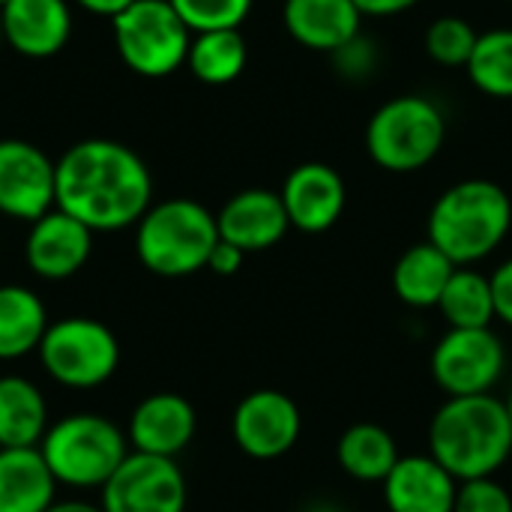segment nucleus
<instances>
[{
  "label": "nucleus",
  "mask_w": 512,
  "mask_h": 512,
  "mask_svg": "<svg viewBox=\"0 0 512 512\" xmlns=\"http://www.w3.org/2000/svg\"><path fill=\"white\" fill-rule=\"evenodd\" d=\"M489 279H492V294H495V315L512 327V258L504 261Z\"/></svg>",
  "instance_id": "2f4dec72"
},
{
  "label": "nucleus",
  "mask_w": 512,
  "mask_h": 512,
  "mask_svg": "<svg viewBox=\"0 0 512 512\" xmlns=\"http://www.w3.org/2000/svg\"><path fill=\"white\" fill-rule=\"evenodd\" d=\"M54 207V162L30 141H0V213L36 222Z\"/></svg>",
  "instance_id": "f8f14e48"
},
{
  "label": "nucleus",
  "mask_w": 512,
  "mask_h": 512,
  "mask_svg": "<svg viewBox=\"0 0 512 512\" xmlns=\"http://www.w3.org/2000/svg\"><path fill=\"white\" fill-rule=\"evenodd\" d=\"M282 204L291 228L303 234L330 231L348 204V189L342 174L327 162H303L297 165L282 186Z\"/></svg>",
  "instance_id": "ddd939ff"
},
{
  "label": "nucleus",
  "mask_w": 512,
  "mask_h": 512,
  "mask_svg": "<svg viewBox=\"0 0 512 512\" xmlns=\"http://www.w3.org/2000/svg\"><path fill=\"white\" fill-rule=\"evenodd\" d=\"M153 177L144 159L108 138L72 144L54 162V207L96 231H123L150 210Z\"/></svg>",
  "instance_id": "f257e3e1"
},
{
  "label": "nucleus",
  "mask_w": 512,
  "mask_h": 512,
  "mask_svg": "<svg viewBox=\"0 0 512 512\" xmlns=\"http://www.w3.org/2000/svg\"><path fill=\"white\" fill-rule=\"evenodd\" d=\"M48 312L39 294L21 285H0V360H21L39 351Z\"/></svg>",
  "instance_id": "b1692460"
},
{
  "label": "nucleus",
  "mask_w": 512,
  "mask_h": 512,
  "mask_svg": "<svg viewBox=\"0 0 512 512\" xmlns=\"http://www.w3.org/2000/svg\"><path fill=\"white\" fill-rule=\"evenodd\" d=\"M195 426L198 417L189 399H183L180 393H153L132 411L126 438L135 453L174 459L192 444Z\"/></svg>",
  "instance_id": "2eb2a0df"
},
{
  "label": "nucleus",
  "mask_w": 512,
  "mask_h": 512,
  "mask_svg": "<svg viewBox=\"0 0 512 512\" xmlns=\"http://www.w3.org/2000/svg\"><path fill=\"white\" fill-rule=\"evenodd\" d=\"M6 3H9V0H0V9H3V6H6Z\"/></svg>",
  "instance_id": "4c0bfd02"
},
{
  "label": "nucleus",
  "mask_w": 512,
  "mask_h": 512,
  "mask_svg": "<svg viewBox=\"0 0 512 512\" xmlns=\"http://www.w3.org/2000/svg\"><path fill=\"white\" fill-rule=\"evenodd\" d=\"M192 33L240 30L255 0H168Z\"/></svg>",
  "instance_id": "c85d7f7f"
},
{
  "label": "nucleus",
  "mask_w": 512,
  "mask_h": 512,
  "mask_svg": "<svg viewBox=\"0 0 512 512\" xmlns=\"http://www.w3.org/2000/svg\"><path fill=\"white\" fill-rule=\"evenodd\" d=\"M512 201L504 186L471 177L450 186L429 213V243L456 267L489 258L510 234Z\"/></svg>",
  "instance_id": "7ed1b4c3"
},
{
  "label": "nucleus",
  "mask_w": 512,
  "mask_h": 512,
  "mask_svg": "<svg viewBox=\"0 0 512 512\" xmlns=\"http://www.w3.org/2000/svg\"><path fill=\"white\" fill-rule=\"evenodd\" d=\"M357 9L363 15H375V18H387V15H399L408 12L411 6H417L420 0H354Z\"/></svg>",
  "instance_id": "72a5a7b5"
},
{
  "label": "nucleus",
  "mask_w": 512,
  "mask_h": 512,
  "mask_svg": "<svg viewBox=\"0 0 512 512\" xmlns=\"http://www.w3.org/2000/svg\"><path fill=\"white\" fill-rule=\"evenodd\" d=\"M465 69L480 93L492 99H512V27L480 33Z\"/></svg>",
  "instance_id": "bb28decb"
},
{
  "label": "nucleus",
  "mask_w": 512,
  "mask_h": 512,
  "mask_svg": "<svg viewBox=\"0 0 512 512\" xmlns=\"http://www.w3.org/2000/svg\"><path fill=\"white\" fill-rule=\"evenodd\" d=\"M39 453L57 486L102 489L129 456V438L102 414H72L48 426Z\"/></svg>",
  "instance_id": "39448f33"
},
{
  "label": "nucleus",
  "mask_w": 512,
  "mask_h": 512,
  "mask_svg": "<svg viewBox=\"0 0 512 512\" xmlns=\"http://www.w3.org/2000/svg\"><path fill=\"white\" fill-rule=\"evenodd\" d=\"M249 60V48L240 30H207V33H195L192 45H189V69L198 81L204 84H231L234 78H240V72L246 69Z\"/></svg>",
  "instance_id": "a878e982"
},
{
  "label": "nucleus",
  "mask_w": 512,
  "mask_h": 512,
  "mask_svg": "<svg viewBox=\"0 0 512 512\" xmlns=\"http://www.w3.org/2000/svg\"><path fill=\"white\" fill-rule=\"evenodd\" d=\"M243 258H246L243 249H237L234 243H228V240L219 237V243L213 246V252L207 258V270L216 273V276H234L243 267Z\"/></svg>",
  "instance_id": "473e14b6"
},
{
  "label": "nucleus",
  "mask_w": 512,
  "mask_h": 512,
  "mask_svg": "<svg viewBox=\"0 0 512 512\" xmlns=\"http://www.w3.org/2000/svg\"><path fill=\"white\" fill-rule=\"evenodd\" d=\"M447 141L444 111L417 93L384 102L366 126V150L372 162L390 174L426 168Z\"/></svg>",
  "instance_id": "423d86ee"
},
{
  "label": "nucleus",
  "mask_w": 512,
  "mask_h": 512,
  "mask_svg": "<svg viewBox=\"0 0 512 512\" xmlns=\"http://www.w3.org/2000/svg\"><path fill=\"white\" fill-rule=\"evenodd\" d=\"M339 75L351 78V81H363L375 72L378 66V51H375V42L372 39H363V36H354L351 42H345L339 51L330 54Z\"/></svg>",
  "instance_id": "7c9ffc66"
},
{
  "label": "nucleus",
  "mask_w": 512,
  "mask_h": 512,
  "mask_svg": "<svg viewBox=\"0 0 512 512\" xmlns=\"http://www.w3.org/2000/svg\"><path fill=\"white\" fill-rule=\"evenodd\" d=\"M399 459L396 438L378 423H354L336 441V462L357 483H384Z\"/></svg>",
  "instance_id": "5701e85b"
},
{
  "label": "nucleus",
  "mask_w": 512,
  "mask_h": 512,
  "mask_svg": "<svg viewBox=\"0 0 512 512\" xmlns=\"http://www.w3.org/2000/svg\"><path fill=\"white\" fill-rule=\"evenodd\" d=\"M189 27L168 0H135L114 18V42L123 63L144 78H165L189 57Z\"/></svg>",
  "instance_id": "0eeeda50"
},
{
  "label": "nucleus",
  "mask_w": 512,
  "mask_h": 512,
  "mask_svg": "<svg viewBox=\"0 0 512 512\" xmlns=\"http://www.w3.org/2000/svg\"><path fill=\"white\" fill-rule=\"evenodd\" d=\"M57 480L39 447L0 450V512H48Z\"/></svg>",
  "instance_id": "aec40b11"
},
{
  "label": "nucleus",
  "mask_w": 512,
  "mask_h": 512,
  "mask_svg": "<svg viewBox=\"0 0 512 512\" xmlns=\"http://www.w3.org/2000/svg\"><path fill=\"white\" fill-rule=\"evenodd\" d=\"M384 486L390 512H453L459 480L432 456H402Z\"/></svg>",
  "instance_id": "f3484780"
},
{
  "label": "nucleus",
  "mask_w": 512,
  "mask_h": 512,
  "mask_svg": "<svg viewBox=\"0 0 512 512\" xmlns=\"http://www.w3.org/2000/svg\"><path fill=\"white\" fill-rule=\"evenodd\" d=\"M456 273V264L435 243H414L405 249L393 267V291L411 309H432Z\"/></svg>",
  "instance_id": "412c9836"
},
{
  "label": "nucleus",
  "mask_w": 512,
  "mask_h": 512,
  "mask_svg": "<svg viewBox=\"0 0 512 512\" xmlns=\"http://www.w3.org/2000/svg\"><path fill=\"white\" fill-rule=\"evenodd\" d=\"M0 36H3V33H0Z\"/></svg>",
  "instance_id": "58836bf2"
},
{
  "label": "nucleus",
  "mask_w": 512,
  "mask_h": 512,
  "mask_svg": "<svg viewBox=\"0 0 512 512\" xmlns=\"http://www.w3.org/2000/svg\"><path fill=\"white\" fill-rule=\"evenodd\" d=\"M93 252V231L63 210H48L30 225L27 234V267L48 282L75 276Z\"/></svg>",
  "instance_id": "4468645a"
},
{
  "label": "nucleus",
  "mask_w": 512,
  "mask_h": 512,
  "mask_svg": "<svg viewBox=\"0 0 512 512\" xmlns=\"http://www.w3.org/2000/svg\"><path fill=\"white\" fill-rule=\"evenodd\" d=\"M477 36L480 33L462 15H441L426 30V54L441 66H468Z\"/></svg>",
  "instance_id": "cd10ccee"
},
{
  "label": "nucleus",
  "mask_w": 512,
  "mask_h": 512,
  "mask_svg": "<svg viewBox=\"0 0 512 512\" xmlns=\"http://www.w3.org/2000/svg\"><path fill=\"white\" fill-rule=\"evenodd\" d=\"M282 21L297 45L333 54L360 36L363 12L354 0H285Z\"/></svg>",
  "instance_id": "6ab92c4d"
},
{
  "label": "nucleus",
  "mask_w": 512,
  "mask_h": 512,
  "mask_svg": "<svg viewBox=\"0 0 512 512\" xmlns=\"http://www.w3.org/2000/svg\"><path fill=\"white\" fill-rule=\"evenodd\" d=\"M216 225H219V237L243 252H264L276 246L291 228L282 195L270 189L237 192L216 213Z\"/></svg>",
  "instance_id": "dca6fc26"
},
{
  "label": "nucleus",
  "mask_w": 512,
  "mask_h": 512,
  "mask_svg": "<svg viewBox=\"0 0 512 512\" xmlns=\"http://www.w3.org/2000/svg\"><path fill=\"white\" fill-rule=\"evenodd\" d=\"M303 417L297 402L282 390L249 393L231 417V435L237 447L252 459H279L300 441Z\"/></svg>",
  "instance_id": "9b49d317"
},
{
  "label": "nucleus",
  "mask_w": 512,
  "mask_h": 512,
  "mask_svg": "<svg viewBox=\"0 0 512 512\" xmlns=\"http://www.w3.org/2000/svg\"><path fill=\"white\" fill-rule=\"evenodd\" d=\"M87 12H93V15H105V18H117L120 12H126L135 0H78Z\"/></svg>",
  "instance_id": "f704fd0d"
},
{
  "label": "nucleus",
  "mask_w": 512,
  "mask_h": 512,
  "mask_svg": "<svg viewBox=\"0 0 512 512\" xmlns=\"http://www.w3.org/2000/svg\"><path fill=\"white\" fill-rule=\"evenodd\" d=\"M39 360L45 372L69 390L102 387L120 366V342L102 321L63 318L48 324Z\"/></svg>",
  "instance_id": "6e6552de"
},
{
  "label": "nucleus",
  "mask_w": 512,
  "mask_h": 512,
  "mask_svg": "<svg viewBox=\"0 0 512 512\" xmlns=\"http://www.w3.org/2000/svg\"><path fill=\"white\" fill-rule=\"evenodd\" d=\"M435 384L447 396L492 393L507 369L504 342L486 330H447L429 360Z\"/></svg>",
  "instance_id": "1a4fd4ad"
},
{
  "label": "nucleus",
  "mask_w": 512,
  "mask_h": 512,
  "mask_svg": "<svg viewBox=\"0 0 512 512\" xmlns=\"http://www.w3.org/2000/svg\"><path fill=\"white\" fill-rule=\"evenodd\" d=\"M48 512H105L99 504H87V501H54Z\"/></svg>",
  "instance_id": "c9c22d12"
},
{
  "label": "nucleus",
  "mask_w": 512,
  "mask_h": 512,
  "mask_svg": "<svg viewBox=\"0 0 512 512\" xmlns=\"http://www.w3.org/2000/svg\"><path fill=\"white\" fill-rule=\"evenodd\" d=\"M450 330H486L492 327L495 315V294L492 279L474 267H456L450 276L441 303H438Z\"/></svg>",
  "instance_id": "393cba45"
},
{
  "label": "nucleus",
  "mask_w": 512,
  "mask_h": 512,
  "mask_svg": "<svg viewBox=\"0 0 512 512\" xmlns=\"http://www.w3.org/2000/svg\"><path fill=\"white\" fill-rule=\"evenodd\" d=\"M3 39L24 57H51L63 51L72 33L66 0H9L0 9Z\"/></svg>",
  "instance_id": "a211bd4d"
},
{
  "label": "nucleus",
  "mask_w": 512,
  "mask_h": 512,
  "mask_svg": "<svg viewBox=\"0 0 512 512\" xmlns=\"http://www.w3.org/2000/svg\"><path fill=\"white\" fill-rule=\"evenodd\" d=\"M429 456L459 483L501 471L512 456V423L507 402L492 393L447 396L429 423Z\"/></svg>",
  "instance_id": "f03ea898"
},
{
  "label": "nucleus",
  "mask_w": 512,
  "mask_h": 512,
  "mask_svg": "<svg viewBox=\"0 0 512 512\" xmlns=\"http://www.w3.org/2000/svg\"><path fill=\"white\" fill-rule=\"evenodd\" d=\"M507 411H510V423H512V393H510V399H507Z\"/></svg>",
  "instance_id": "e433bc0d"
},
{
  "label": "nucleus",
  "mask_w": 512,
  "mask_h": 512,
  "mask_svg": "<svg viewBox=\"0 0 512 512\" xmlns=\"http://www.w3.org/2000/svg\"><path fill=\"white\" fill-rule=\"evenodd\" d=\"M105 512H186V477L174 459L129 453L99 489Z\"/></svg>",
  "instance_id": "9d476101"
},
{
  "label": "nucleus",
  "mask_w": 512,
  "mask_h": 512,
  "mask_svg": "<svg viewBox=\"0 0 512 512\" xmlns=\"http://www.w3.org/2000/svg\"><path fill=\"white\" fill-rule=\"evenodd\" d=\"M216 243V216L189 198H171L150 207L135 234V252L141 264L162 279H183L204 270Z\"/></svg>",
  "instance_id": "20e7f679"
},
{
  "label": "nucleus",
  "mask_w": 512,
  "mask_h": 512,
  "mask_svg": "<svg viewBox=\"0 0 512 512\" xmlns=\"http://www.w3.org/2000/svg\"><path fill=\"white\" fill-rule=\"evenodd\" d=\"M48 432V405L42 390L21 378H0V450L39 447Z\"/></svg>",
  "instance_id": "4be33fe9"
},
{
  "label": "nucleus",
  "mask_w": 512,
  "mask_h": 512,
  "mask_svg": "<svg viewBox=\"0 0 512 512\" xmlns=\"http://www.w3.org/2000/svg\"><path fill=\"white\" fill-rule=\"evenodd\" d=\"M453 512H512V495L492 477L459 483Z\"/></svg>",
  "instance_id": "c756f323"
}]
</instances>
